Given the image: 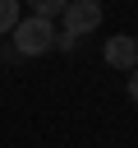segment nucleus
<instances>
[{
    "label": "nucleus",
    "instance_id": "nucleus-1",
    "mask_svg": "<svg viewBox=\"0 0 138 148\" xmlns=\"http://www.w3.org/2000/svg\"><path fill=\"white\" fill-rule=\"evenodd\" d=\"M9 37H14L18 56H46L55 46V23H46V18H18V28Z\"/></svg>",
    "mask_w": 138,
    "mask_h": 148
},
{
    "label": "nucleus",
    "instance_id": "nucleus-2",
    "mask_svg": "<svg viewBox=\"0 0 138 148\" xmlns=\"http://www.w3.org/2000/svg\"><path fill=\"white\" fill-rule=\"evenodd\" d=\"M64 37H83L101 23V5L97 0H64Z\"/></svg>",
    "mask_w": 138,
    "mask_h": 148
},
{
    "label": "nucleus",
    "instance_id": "nucleus-3",
    "mask_svg": "<svg viewBox=\"0 0 138 148\" xmlns=\"http://www.w3.org/2000/svg\"><path fill=\"white\" fill-rule=\"evenodd\" d=\"M101 56H106V65H110V69H120V74H133V69H138V42H133L129 32L110 37Z\"/></svg>",
    "mask_w": 138,
    "mask_h": 148
},
{
    "label": "nucleus",
    "instance_id": "nucleus-4",
    "mask_svg": "<svg viewBox=\"0 0 138 148\" xmlns=\"http://www.w3.org/2000/svg\"><path fill=\"white\" fill-rule=\"evenodd\" d=\"M60 14H64V0H32V18H46V23H51V18H60Z\"/></svg>",
    "mask_w": 138,
    "mask_h": 148
},
{
    "label": "nucleus",
    "instance_id": "nucleus-5",
    "mask_svg": "<svg viewBox=\"0 0 138 148\" xmlns=\"http://www.w3.org/2000/svg\"><path fill=\"white\" fill-rule=\"evenodd\" d=\"M18 18H23L18 14V0H0V32H14Z\"/></svg>",
    "mask_w": 138,
    "mask_h": 148
},
{
    "label": "nucleus",
    "instance_id": "nucleus-6",
    "mask_svg": "<svg viewBox=\"0 0 138 148\" xmlns=\"http://www.w3.org/2000/svg\"><path fill=\"white\" fill-rule=\"evenodd\" d=\"M129 102H133V106H138V69H133V74H129Z\"/></svg>",
    "mask_w": 138,
    "mask_h": 148
}]
</instances>
